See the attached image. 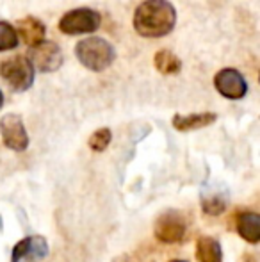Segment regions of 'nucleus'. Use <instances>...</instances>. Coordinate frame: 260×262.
I'll return each instance as SVG.
<instances>
[{
	"instance_id": "obj_12",
	"label": "nucleus",
	"mask_w": 260,
	"mask_h": 262,
	"mask_svg": "<svg viewBox=\"0 0 260 262\" xmlns=\"http://www.w3.org/2000/svg\"><path fill=\"white\" fill-rule=\"evenodd\" d=\"M235 227L239 235L250 245L260 241V216L257 212H243L237 216Z\"/></svg>"
},
{
	"instance_id": "obj_15",
	"label": "nucleus",
	"mask_w": 260,
	"mask_h": 262,
	"mask_svg": "<svg viewBox=\"0 0 260 262\" xmlns=\"http://www.w3.org/2000/svg\"><path fill=\"white\" fill-rule=\"evenodd\" d=\"M20 43L16 34L14 25H11L9 21L0 20V52H9L14 50Z\"/></svg>"
},
{
	"instance_id": "obj_5",
	"label": "nucleus",
	"mask_w": 260,
	"mask_h": 262,
	"mask_svg": "<svg viewBox=\"0 0 260 262\" xmlns=\"http://www.w3.org/2000/svg\"><path fill=\"white\" fill-rule=\"evenodd\" d=\"M25 57L32 64V68L43 73H52L63 64L61 47L54 41H43L36 47H31Z\"/></svg>"
},
{
	"instance_id": "obj_10",
	"label": "nucleus",
	"mask_w": 260,
	"mask_h": 262,
	"mask_svg": "<svg viewBox=\"0 0 260 262\" xmlns=\"http://www.w3.org/2000/svg\"><path fill=\"white\" fill-rule=\"evenodd\" d=\"M16 34H18V39H21V41L31 49V47H36V45H39V43L45 41L46 27L41 20H38V18L25 16L18 21Z\"/></svg>"
},
{
	"instance_id": "obj_17",
	"label": "nucleus",
	"mask_w": 260,
	"mask_h": 262,
	"mask_svg": "<svg viewBox=\"0 0 260 262\" xmlns=\"http://www.w3.org/2000/svg\"><path fill=\"white\" fill-rule=\"evenodd\" d=\"M225 207H226L225 200H221L219 196L205 198V200L201 202V209H203V212L210 214V216H218V214H221L223 210H225Z\"/></svg>"
},
{
	"instance_id": "obj_19",
	"label": "nucleus",
	"mask_w": 260,
	"mask_h": 262,
	"mask_svg": "<svg viewBox=\"0 0 260 262\" xmlns=\"http://www.w3.org/2000/svg\"><path fill=\"white\" fill-rule=\"evenodd\" d=\"M170 262H187V260H180V259H175V260H170Z\"/></svg>"
},
{
	"instance_id": "obj_9",
	"label": "nucleus",
	"mask_w": 260,
	"mask_h": 262,
	"mask_svg": "<svg viewBox=\"0 0 260 262\" xmlns=\"http://www.w3.org/2000/svg\"><path fill=\"white\" fill-rule=\"evenodd\" d=\"M49 253V243L41 235H29L18 241L11 253L13 262H34L41 260Z\"/></svg>"
},
{
	"instance_id": "obj_6",
	"label": "nucleus",
	"mask_w": 260,
	"mask_h": 262,
	"mask_svg": "<svg viewBox=\"0 0 260 262\" xmlns=\"http://www.w3.org/2000/svg\"><path fill=\"white\" fill-rule=\"evenodd\" d=\"M214 88L221 97L228 100H241L248 93V82L244 75L235 68H223L216 73Z\"/></svg>"
},
{
	"instance_id": "obj_8",
	"label": "nucleus",
	"mask_w": 260,
	"mask_h": 262,
	"mask_svg": "<svg viewBox=\"0 0 260 262\" xmlns=\"http://www.w3.org/2000/svg\"><path fill=\"white\" fill-rule=\"evenodd\" d=\"M185 235V221L180 212L175 210H168L166 214L157 220L155 223V237L160 243L166 245H173V243L182 241Z\"/></svg>"
},
{
	"instance_id": "obj_18",
	"label": "nucleus",
	"mask_w": 260,
	"mask_h": 262,
	"mask_svg": "<svg viewBox=\"0 0 260 262\" xmlns=\"http://www.w3.org/2000/svg\"><path fill=\"white\" fill-rule=\"evenodd\" d=\"M2 105H4V93L0 91V109H2Z\"/></svg>"
},
{
	"instance_id": "obj_2",
	"label": "nucleus",
	"mask_w": 260,
	"mask_h": 262,
	"mask_svg": "<svg viewBox=\"0 0 260 262\" xmlns=\"http://www.w3.org/2000/svg\"><path fill=\"white\" fill-rule=\"evenodd\" d=\"M75 55L84 68L91 72H104L114 62L116 50L107 39L91 36V38L80 39L75 47Z\"/></svg>"
},
{
	"instance_id": "obj_1",
	"label": "nucleus",
	"mask_w": 260,
	"mask_h": 262,
	"mask_svg": "<svg viewBox=\"0 0 260 262\" xmlns=\"http://www.w3.org/2000/svg\"><path fill=\"white\" fill-rule=\"evenodd\" d=\"M177 25V11L168 0H145L134 13V29L143 38H164Z\"/></svg>"
},
{
	"instance_id": "obj_3",
	"label": "nucleus",
	"mask_w": 260,
	"mask_h": 262,
	"mask_svg": "<svg viewBox=\"0 0 260 262\" xmlns=\"http://www.w3.org/2000/svg\"><path fill=\"white\" fill-rule=\"evenodd\" d=\"M102 24V14L91 7H77L68 11L59 20V31L66 36L91 34L98 31Z\"/></svg>"
},
{
	"instance_id": "obj_14",
	"label": "nucleus",
	"mask_w": 260,
	"mask_h": 262,
	"mask_svg": "<svg viewBox=\"0 0 260 262\" xmlns=\"http://www.w3.org/2000/svg\"><path fill=\"white\" fill-rule=\"evenodd\" d=\"M153 64L164 75H175L182 68V61L170 50H159L153 57Z\"/></svg>"
},
{
	"instance_id": "obj_4",
	"label": "nucleus",
	"mask_w": 260,
	"mask_h": 262,
	"mask_svg": "<svg viewBox=\"0 0 260 262\" xmlns=\"http://www.w3.org/2000/svg\"><path fill=\"white\" fill-rule=\"evenodd\" d=\"M0 77L18 93H23L34 82V68L25 55H14L0 62Z\"/></svg>"
},
{
	"instance_id": "obj_13",
	"label": "nucleus",
	"mask_w": 260,
	"mask_h": 262,
	"mask_svg": "<svg viewBox=\"0 0 260 262\" xmlns=\"http://www.w3.org/2000/svg\"><path fill=\"white\" fill-rule=\"evenodd\" d=\"M196 259L200 262H221L223 260L221 245L214 237L203 235L196 243Z\"/></svg>"
},
{
	"instance_id": "obj_16",
	"label": "nucleus",
	"mask_w": 260,
	"mask_h": 262,
	"mask_svg": "<svg viewBox=\"0 0 260 262\" xmlns=\"http://www.w3.org/2000/svg\"><path fill=\"white\" fill-rule=\"evenodd\" d=\"M112 134L109 128H98L91 134L89 138V148L94 150V152H104L109 145H111Z\"/></svg>"
},
{
	"instance_id": "obj_11",
	"label": "nucleus",
	"mask_w": 260,
	"mask_h": 262,
	"mask_svg": "<svg viewBox=\"0 0 260 262\" xmlns=\"http://www.w3.org/2000/svg\"><path fill=\"white\" fill-rule=\"evenodd\" d=\"M218 120V114L216 113H196V114H175L171 123L177 130L180 132H189V130H198V128H203L212 125Z\"/></svg>"
},
{
	"instance_id": "obj_7",
	"label": "nucleus",
	"mask_w": 260,
	"mask_h": 262,
	"mask_svg": "<svg viewBox=\"0 0 260 262\" xmlns=\"http://www.w3.org/2000/svg\"><path fill=\"white\" fill-rule=\"evenodd\" d=\"M0 136L7 148L14 152H25L29 146V134L21 116L18 114H6L0 120Z\"/></svg>"
}]
</instances>
